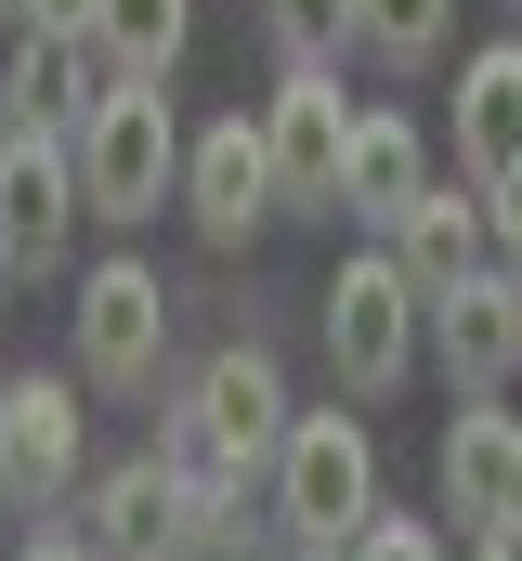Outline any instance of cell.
Listing matches in <instances>:
<instances>
[{"instance_id": "obj_1", "label": "cell", "mask_w": 522, "mask_h": 561, "mask_svg": "<svg viewBox=\"0 0 522 561\" xmlns=\"http://www.w3.org/2000/svg\"><path fill=\"white\" fill-rule=\"evenodd\" d=\"M79 196H92V222H157V209H183V118H170V79H105V105L79 118Z\"/></svg>"}, {"instance_id": "obj_2", "label": "cell", "mask_w": 522, "mask_h": 561, "mask_svg": "<svg viewBox=\"0 0 522 561\" xmlns=\"http://www.w3.org/2000/svg\"><path fill=\"white\" fill-rule=\"evenodd\" d=\"M274 523H287V549H353L379 523V444L353 419V392L287 419V444H274Z\"/></svg>"}, {"instance_id": "obj_3", "label": "cell", "mask_w": 522, "mask_h": 561, "mask_svg": "<svg viewBox=\"0 0 522 561\" xmlns=\"http://www.w3.org/2000/svg\"><path fill=\"white\" fill-rule=\"evenodd\" d=\"M418 340H431V287L405 275V249L366 236L340 275H327V366H340V392L353 405H379L418 379Z\"/></svg>"}, {"instance_id": "obj_4", "label": "cell", "mask_w": 522, "mask_h": 561, "mask_svg": "<svg viewBox=\"0 0 522 561\" xmlns=\"http://www.w3.org/2000/svg\"><path fill=\"white\" fill-rule=\"evenodd\" d=\"M92 379H53V366H13L0 379V510L13 523H53L79 483H92Z\"/></svg>"}, {"instance_id": "obj_5", "label": "cell", "mask_w": 522, "mask_h": 561, "mask_svg": "<svg viewBox=\"0 0 522 561\" xmlns=\"http://www.w3.org/2000/svg\"><path fill=\"white\" fill-rule=\"evenodd\" d=\"M274 209H287V183H274V131H261V105H236V118H209V131L183 144V222H196L209 249H249Z\"/></svg>"}, {"instance_id": "obj_6", "label": "cell", "mask_w": 522, "mask_h": 561, "mask_svg": "<svg viewBox=\"0 0 522 561\" xmlns=\"http://www.w3.org/2000/svg\"><path fill=\"white\" fill-rule=\"evenodd\" d=\"M157 353H170V287H157V262H144V249L92 262V275H79V379H92V392H144Z\"/></svg>"}, {"instance_id": "obj_7", "label": "cell", "mask_w": 522, "mask_h": 561, "mask_svg": "<svg viewBox=\"0 0 522 561\" xmlns=\"http://www.w3.org/2000/svg\"><path fill=\"white\" fill-rule=\"evenodd\" d=\"M261 131H274L287 209H340V183H353V92H340L327 66H287L274 105H261Z\"/></svg>"}, {"instance_id": "obj_8", "label": "cell", "mask_w": 522, "mask_h": 561, "mask_svg": "<svg viewBox=\"0 0 522 561\" xmlns=\"http://www.w3.org/2000/svg\"><path fill=\"white\" fill-rule=\"evenodd\" d=\"M79 222H92L79 144H66V131H13V157H0V249H13V275H53Z\"/></svg>"}, {"instance_id": "obj_9", "label": "cell", "mask_w": 522, "mask_h": 561, "mask_svg": "<svg viewBox=\"0 0 522 561\" xmlns=\"http://www.w3.org/2000/svg\"><path fill=\"white\" fill-rule=\"evenodd\" d=\"M183 419L209 431L236 470H274V444H287V419H300V405H287V366H274L261 340H223V353L183 379Z\"/></svg>"}, {"instance_id": "obj_10", "label": "cell", "mask_w": 522, "mask_h": 561, "mask_svg": "<svg viewBox=\"0 0 522 561\" xmlns=\"http://www.w3.org/2000/svg\"><path fill=\"white\" fill-rule=\"evenodd\" d=\"M79 536H92L105 561H209V549H196V510H183V470H170V457H118V470H92Z\"/></svg>"}, {"instance_id": "obj_11", "label": "cell", "mask_w": 522, "mask_h": 561, "mask_svg": "<svg viewBox=\"0 0 522 561\" xmlns=\"http://www.w3.org/2000/svg\"><path fill=\"white\" fill-rule=\"evenodd\" d=\"M431 353H444L457 392H510V379H522V287H510V262L431 287Z\"/></svg>"}, {"instance_id": "obj_12", "label": "cell", "mask_w": 522, "mask_h": 561, "mask_svg": "<svg viewBox=\"0 0 522 561\" xmlns=\"http://www.w3.org/2000/svg\"><path fill=\"white\" fill-rule=\"evenodd\" d=\"M510 470H522V419L497 405V392H470V405L444 419V444H431V483H444V510H457L470 536H497V523H510Z\"/></svg>"}, {"instance_id": "obj_13", "label": "cell", "mask_w": 522, "mask_h": 561, "mask_svg": "<svg viewBox=\"0 0 522 561\" xmlns=\"http://www.w3.org/2000/svg\"><path fill=\"white\" fill-rule=\"evenodd\" d=\"M444 170H431V144L405 105H366L353 118V183H340V222H366V236H405V209L431 196Z\"/></svg>"}, {"instance_id": "obj_14", "label": "cell", "mask_w": 522, "mask_h": 561, "mask_svg": "<svg viewBox=\"0 0 522 561\" xmlns=\"http://www.w3.org/2000/svg\"><path fill=\"white\" fill-rule=\"evenodd\" d=\"M13 105H26V131H79L92 105H105V53L92 39H66V26H13Z\"/></svg>"}, {"instance_id": "obj_15", "label": "cell", "mask_w": 522, "mask_h": 561, "mask_svg": "<svg viewBox=\"0 0 522 561\" xmlns=\"http://www.w3.org/2000/svg\"><path fill=\"white\" fill-rule=\"evenodd\" d=\"M457 170L470 183H510L522 170V39L457 66Z\"/></svg>"}, {"instance_id": "obj_16", "label": "cell", "mask_w": 522, "mask_h": 561, "mask_svg": "<svg viewBox=\"0 0 522 561\" xmlns=\"http://www.w3.org/2000/svg\"><path fill=\"white\" fill-rule=\"evenodd\" d=\"M392 249H405V275H418V287H457V275H484V262H497L484 183H470V170H457V183H431V196L405 209V236H392Z\"/></svg>"}, {"instance_id": "obj_17", "label": "cell", "mask_w": 522, "mask_h": 561, "mask_svg": "<svg viewBox=\"0 0 522 561\" xmlns=\"http://www.w3.org/2000/svg\"><path fill=\"white\" fill-rule=\"evenodd\" d=\"M183 39H196V0H105V13H92L105 79H170V66H183Z\"/></svg>"}, {"instance_id": "obj_18", "label": "cell", "mask_w": 522, "mask_h": 561, "mask_svg": "<svg viewBox=\"0 0 522 561\" xmlns=\"http://www.w3.org/2000/svg\"><path fill=\"white\" fill-rule=\"evenodd\" d=\"M444 26H457V0H353V53H366L379 79H418V66L444 53Z\"/></svg>"}, {"instance_id": "obj_19", "label": "cell", "mask_w": 522, "mask_h": 561, "mask_svg": "<svg viewBox=\"0 0 522 561\" xmlns=\"http://www.w3.org/2000/svg\"><path fill=\"white\" fill-rule=\"evenodd\" d=\"M353 561H444V523H418V510H379V523L353 536Z\"/></svg>"}, {"instance_id": "obj_20", "label": "cell", "mask_w": 522, "mask_h": 561, "mask_svg": "<svg viewBox=\"0 0 522 561\" xmlns=\"http://www.w3.org/2000/svg\"><path fill=\"white\" fill-rule=\"evenodd\" d=\"M484 222H497V262H522V170H510V183H484Z\"/></svg>"}, {"instance_id": "obj_21", "label": "cell", "mask_w": 522, "mask_h": 561, "mask_svg": "<svg viewBox=\"0 0 522 561\" xmlns=\"http://www.w3.org/2000/svg\"><path fill=\"white\" fill-rule=\"evenodd\" d=\"M13 561H105V549H92V536H39V523H26V549H13Z\"/></svg>"}, {"instance_id": "obj_22", "label": "cell", "mask_w": 522, "mask_h": 561, "mask_svg": "<svg viewBox=\"0 0 522 561\" xmlns=\"http://www.w3.org/2000/svg\"><path fill=\"white\" fill-rule=\"evenodd\" d=\"M13 131H26V105H13V66H0V157H13Z\"/></svg>"}, {"instance_id": "obj_23", "label": "cell", "mask_w": 522, "mask_h": 561, "mask_svg": "<svg viewBox=\"0 0 522 561\" xmlns=\"http://www.w3.org/2000/svg\"><path fill=\"white\" fill-rule=\"evenodd\" d=\"M470 561H522V536H484V549H470Z\"/></svg>"}, {"instance_id": "obj_24", "label": "cell", "mask_w": 522, "mask_h": 561, "mask_svg": "<svg viewBox=\"0 0 522 561\" xmlns=\"http://www.w3.org/2000/svg\"><path fill=\"white\" fill-rule=\"evenodd\" d=\"M0 26H26V0H0Z\"/></svg>"}, {"instance_id": "obj_25", "label": "cell", "mask_w": 522, "mask_h": 561, "mask_svg": "<svg viewBox=\"0 0 522 561\" xmlns=\"http://www.w3.org/2000/svg\"><path fill=\"white\" fill-rule=\"evenodd\" d=\"M300 561H353V549H300Z\"/></svg>"}, {"instance_id": "obj_26", "label": "cell", "mask_w": 522, "mask_h": 561, "mask_svg": "<svg viewBox=\"0 0 522 561\" xmlns=\"http://www.w3.org/2000/svg\"><path fill=\"white\" fill-rule=\"evenodd\" d=\"M0 287H13V249H0Z\"/></svg>"}, {"instance_id": "obj_27", "label": "cell", "mask_w": 522, "mask_h": 561, "mask_svg": "<svg viewBox=\"0 0 522 561\" xmlns=\"http://www.w3.org/2000/svg\"><path fill=\"white\" fill-rule=\"evenodd\" d=\"M510 287H522V262H510Z\"/></svg>"}, {"instance_id": "obj_28", "label": "cell", "mask_w": 522, "mask_h": 561, "mask_svg": "<svg viewBox=\"0 0 522 561\" xmlns=\"http://www.w3.org/2000/svg\"><path fill=\"white\" fill-rule=\"evenodd\" d=\"M510 13H522V0H510Z\"/></svg>"}]
</instances>
